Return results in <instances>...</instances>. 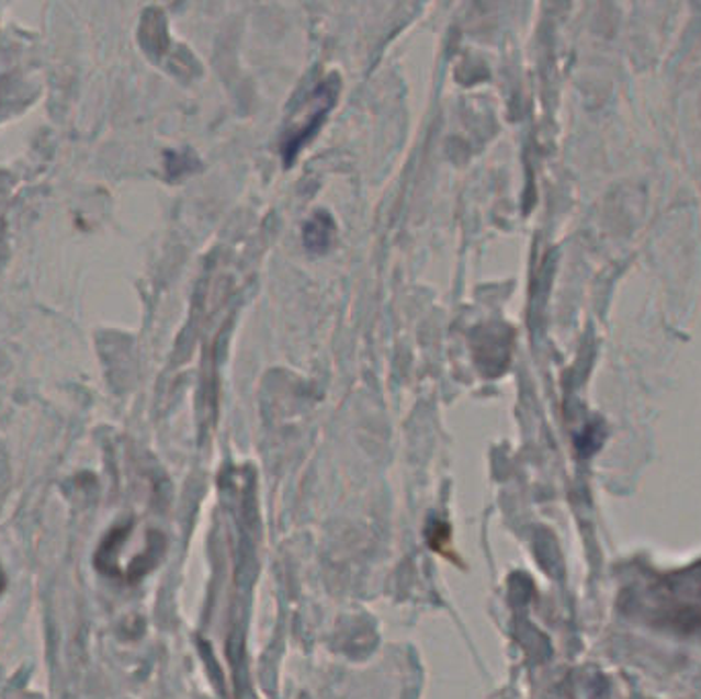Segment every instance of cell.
Instances as JSON below:
<instances>
[{
	"mask_svg": "<svg viewBox=\"0 0 701 699\" xmlns=\"http://www.w3.org/2000/svg\"><path fill=\"white\" fill-rule=\"evenodd\" d=\"M337 89H339L337 80H335V77H330L306 99L304 115L292 124L285 140H283V158L285 160H292L299 153V148L310 140L312 134L318 129V125L325 120V115L335 105Z\"/></svg>",
	"mask_w": 701,
	"mask_h": 699,
	"instance_id": "1",
	"label": "cell"
},
{
	"mask_svg": "<svg viewBox=\"0 0 701 699\" xmlns=\"http://www.w3.org/2000/svg\"><path fill=\"white\" fill-rule=\"evenodd\" d=\"M335 230V222L330 219L328 214H318L316 218L312 219L310 224L306 226V233H304V240H306V247L310 250H325L330 243V236Z\"/></svg>",
	"mask_w": 701,
	"mask_h": 699,
	"instance_id": "2",
	"label": "cell"
},
{
	"mask_svg": "<svg viewBox=\"0 0 701 699\" xmlns=\"http://www.w3.org/2000/svg\"><path fill=\"white\" fill-rule=\"evenodd\" d=\"M4 587V576H2V571H0V590Z\"/></svg>",
	"mask_w": 701,
	"mask_h": 699,
	"instance_id": "3",
	"label": "cell"
}]
</instances>
